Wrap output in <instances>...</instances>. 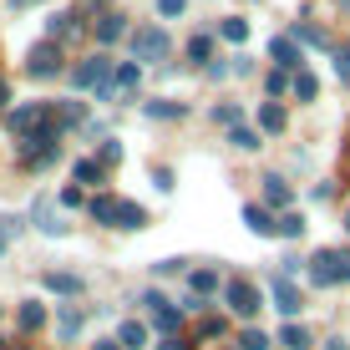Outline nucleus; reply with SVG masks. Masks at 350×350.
I'll use <instances>...</instances> for the list:
<instances>
[{"mask_svg": "<svg viewBox=\"0 0 350 350\" xmlns=\"http://www.w3.org/2000/svg\"><path fill=\"white\" fill-rule=\"evenodd\" d=\"M56 137H62V132H56L51 122H46L41 132H31L26 137V148H21V163H31V167H46L56 158Z\"/></svg>", "mask_w": 350, "mask_h": 350, "instance_id": "1", "label": "nucleus"}, {"mask_svg": "<svg viewBox=\"0 0 350 350\" xmlns=\"http://www.w3.org/2000/svg\"><path fill=\"white\" fill-rule=\"evenodd\" d=\"M167 56V36L158 26H142L137 36H132V62L137 66H148V62H163Z\"/></svg>", "mask_w": 350, "mask_h": 350, "instance_id": "2", "label": "nucleus"}, {"mask_svg": "<svg viewBox=\"0 0 350 350\" xmlns=\"http://www.w3.org/2000/svg\"><path fill=\"white\" fill-rule=\"evenodd\" d=\"M26 71L31 77H62V46L56 41H41V46H31V56H26Z\"/></svg>", "mask_w": 350, "mask_h": 350, "instance_id": "3", "label": "nucleus"}, {"mask_svg": "<svg viewBox=\"0 0 350 350\" xmlns=\"http://www.w3.org/2000/svg\"><path fill=\"white\" fill-rule=\"evenodd\" d=\"M224 299H228V310H234L239 320H249V315H259V289L254 284H244V280H234L224 289Z\"/></svg>", "mask_w": 350, "mask_h": 350, "instance_id": "4", "label": "nucleus"}, {"mask_svg": "<svg viewBox=\"0 0 350 350\" xmlns=\"http://www.w3.org/2000/svg\"><path fill=\"white\" fill-rule=\"evenodd\" d=\"M107 77H112V62H107V56H92V62H81L77 71H71V87L87 92V87H102Z\"/></svg>", "mask_w": 350, "mask_h": 350, "instance_id": "5", "label": "nucleus"}, {"mask_svg": "<svg viewBox=\"0 0 350 350\" xmlns=\"http://www.w3.org/2000/svg\"><path fill=\"white\" fill-rule=\"evenodd\" d=\"M142 305H152V330H163V340H167V335L178 330V310L167 305L163 295H148V299H142Z\"/></svg>", "mask_w": 350, "mask_h": 350, "instance_id": "6", "label": "nucleus"}, {"mask_svg": "<svg viewBox=\"0 0 350 350\" xmlns=\"http://www.w3.org/2000/svg\"><path fill=\"white\" fill-rule=\"evenodd\" d=\"M310 280H315L320 289H325V284H340V269H335V249H320V254L310 259Z\"/></svg>", "mask_w": 350, "mask_h": 350, "instance_id": "7", "label": "nucleus"}, {"mask_svg": "<svg viewBox=\"0 0 350 350\" xmlns=\"http://www.w3.org/2000/svg\"><path fill=\"white\" fill-rule=\"evenodd\" d=\"M269 56H274V66H280V71H299V46L289 41V36H274Z\"/></svg>", "mask_w": 350, "mask_h": 350, "instance_id": "8", "label": "nucleus"}, {"mask_svg": "<svg viewBox=\"0 0 350 350\" xmlns=\"http://www.w3.org/2000/svg\"><path fill=\"white\" fill-rule=\"evenodd\" d=\"M274 310H280V315H299V310H305V299H299V289L289 280H274Z\"/></svg>", "mask_w": 350, "mask_h": 350, "instance_id": "9", "label": "nucleus"}, {"mask_svg": "<svg viewBox=\"0 0 350 350\" xmlns=\"http://www.w3.org/2000/svg\"><path fill=\"white\" fill-rule=\"evenodd\" d=\"M36 122H51V107H46V102H36V107H21V112H10V127H16V132H31Z\"/></svg>", "mask_w": 350, "mask_h": 350, "instance_id": "10", "label": "nucleus"}, {"mask_svg": "<svg viewBox=\"0 0 350 350\" xmlns=\"http://www.w3.org/2000/svg\"><path fill=\"white\" fill-rule=\"evenodd\" d=\"M244 224L254 228V234H264V239H269V234H280V219H274L269 208H259V203H249V208H244Z\"/></svg>", "mask_w": 350, "mask_h": 350, "instance_id": "11", "label": "nucleus"}, {"mask_svg": "<svg viewBox=\"0 0 350 350\" xmlns=\"http://www.w3.org/2000/svg\"><path fill=\"white\" fill-rule=\"evenodd\" d=\"M31 219H36V228H41V234H51V239H62V234H66V224L56 219V208H51V203H36V208H31Z\"/></svg>", "mask_w": 350, "mask_h": 350, "instance_id": "12", "label": "nucleus"}, {"mask_svg": "<svg viewBox=\"0 0 350 350\" xmlns=\"http://www.w3.org/2000/svg\"><path fill=\"white\" fill-rule=\"evenodd\" d=\"M289 198H295V193H289V183H284L280 173H269V178H264V203H269V208H284Z\"/></svg>", "mask_w": 350, "mask_h": 350, "instance_id": "13", "label": "nucleus"}, {"mask_svg": "<svg viewBox=\"0 0 350 350\" xmlns=\"http://www.w3.org/2000/svg\"><path fill=\"white\" fill-rule=\"evenodd\" d=\"M122 36H127V21L122 16H102V21H96V41H102V46L122 41Z\"/></svg>", "mask_w": 350, "mask_h": 350, "instance_id": "14", "label": "nucleus"}, {"mask_svg": "<svg viewBox=\"0 0 350 350\" xmlns=\"http://www.w3.org/2000/svg\"><path fill=\"white\" fill-rule=\"evenodd\" d=\"M228 142H234L239 152H259V148H264V142H259V132H254V127H244V122H234V127H228Z\"/></svg>", "mask_w": 350, "mask_h": 350, "instance_id": "15", "label": "nucleus"}, {"mask_svg": "<svg viewBox=\"0 0 350 350\" xmlns=\"http://www.w3.org/2000/svg\"><path fill=\"white\" fill-rule=\"evenodd\" d=\"M41 284L51 289V295H77V289H81V280H77V274H62V269L41 274Z\"/></svg>", "mask_w": 350, "mask_h": 350, "instance_id": "16", "label": "nucleus"}, {"mask_svg": "<svg viewBox=\"0 0 350 350\" xmlns=\"http://www.w3.org/2000/svg\"><path fill=\"white\" fill-rule=\"evenodd\" d=\"M77 330H81V310L77 305H62V315H56V335H62V340H77Z\"/></svg>", "mask_w": 350, "mask_h": 350, "instance_id": "17", "label": "nucleus"}, {"mask_svg": "<svg viewBox=\"0 0 350 350\" xmlns=\"http://www.w3.org/2000/svg\"><path fill=\"white\" fill-rule=\"evenodd\" d=\"M46 31H51V41H66V36H77V31H81V21H77V16H62V10H56V16L46 21Z\"/></svg>", "mask_w": 350, "mask_h": 350, "instance_id": "18", "label": "nucleus"}, {"mask_svg": "<svg viewBox=\"0 0 350 350\" xmlns=\"http://www.w3.org/2000/svg\"><path fill=\"white\" fill-rule=\"evenodd\" d=\"M280 345H284V350H310L315 340H310L305 325H284V330H280Z\"/></svg>", "mask_w": 350, "mask_h": 350, "instance_id": "19", "label": "nucleus"}, {"mask_svg": "<svg viewBox=\"0 0 350 350\" xmlns=\"http://www.w3.org/2000/svg\"><path fill=\"white\" fill-rule=\"evenodd\" d=\"M142 112H148L152 122H158V117H163V122H173V117H183L188 107H183V102H148V107H142Z\"/></svg>", "mask_w": 350, "mask_h": 350, "instance_id": "20", "label": "nucleus"}, {"mask_svg": "<svg viewBox=\"0 0 350 350\" xmlns=\"http://www.w3.org/2000/svg\"><path fill=\"white\" fill-rule=\"evenodd\" d=\"M142 224H148V213L137 203H117V228H142Z\"/></svg>", "mask_w": 350, "mask_h": 350, "instance_id": "21", "label": "nucleus"}, {"mask_svg": "<svg viewBox=\"0 0 350 350\" xmlns=\"http://www.w3.org/2000/svg\"><path fill=\"white\" fill-rule=\"evenodd\" d=\"M117 340H122V350H137L142 340H148V325H137V320H127L122 330H117Z\"/></svg>", "mask_w": 350, "mask_h": 350, "instance_id": "22", "label": "nucleus"}, {"mask_svg": "<svg viewBox=\"0 0 350 350\" xmlns=\"http://www.w3.org/2000/svg\"><path fill=\"white\" fill-rule=\"evenodd\" d=\"M87 213H92L96 224H112V219H117V198H107V193H102V198L87 203Z\"/></svg>", "mask_w": 350, "mask_h": 350, "instance_id": "23", "label": "nucleus"}, {"mask_svg": "<svg viewBox=\"0 0 350 350\" xmlns=\"http://www.w3.org/2000/svg\"><path fill=\"white\" fill-rule=\"evenodd\" d=\"M259 127L269 132V137H274V132H284V112H280L274 102H264V107H259Z\"/></svg>", "mask_w": 350, "mask_h": 350, "instance_id": "24", "label": "nucleus"}, {"mask_svg": "<svg viewBox=\"0 0 350 350\" xmlns=\"http://www.w3.org/2000/svg\"><path fill=\"white\" fill-rule=\"evenodd\" d=\"M71 178H77V183H102V163H96V158H81L77 167H71Z\"/></svg>", "mask_w": 350, "mask_h": 350, "instance_id": "25", "label": "nucleus"}, {"mask_svg": "<svg viewBox=\"0 0 350 350\" xmlns=\"http://www.w3.org/2000/svg\"><path fill=\"white\" fill-rule=\"evenodd\" d=\"M188 284H193V295L203 299V295H213V289H219V274H213V269H193Z\"/></svg>", "mask_w": 350, "mask_h": 350, "instance_id": "26", "label": "nucleus"}, {"mask_svg": "<svg viewBox=\"0 0 350 350\" xmlns=\"http://www.w3.org/2000/svg\"><path fill=\"white\" fill-rule=\"evenodd\" d=\"M41 325H46V305H36V299L21 305V330H41Z\"/></svg>", "mask_w": 350, "mask_h": 350, "instance_id": "27", "label": "nucleus"}, {"mask_svg": "<svg viewBox=\"0 0 350 350\" xmlns=\"http://www.w3.org/2000/svg\"><path fill=\"white\" fill-rule=\"evenodd\" d=\"M315 92H320V81L310 77V71H295V96L299 102H315Z\"/></svg>", "mask_w": 350, "mask_h": 350, "instance_id": "28", "label": "nucleus"}, {"mask_svg": "<svg viewBox=\"0 0 350 350\" xmlns=\"http://www.w3.org/2000/svg\"><path fill=\"white\" fill-rule=\"evenodd\" d=\"M289 41H310V46H330V36H325L320 26H305V21H299V26H295V36H289Z\"/></svg>", "mask_w": 350, "mask_h": 350, "instance_id": "29", "label": "nucleus"}, {"mask_svg": "<svg viewBox=\"0 0 350 350\" xmlns=\"http://www.w3.org/2000/svg\"><path fill=\"white\" fill-rule=\"evenodd\" d=\"M264 87H269V96H284L289 87H295V81H289V71H280V66H274L269 77H264Z\"/></svg>", "mask_w": 350, "mask_h": 350, "instance_id": "30", "label": "nucleus"}, {"mask_svg": "<svg viewBox=\"0 0 350 350\" xmlns=\"http://www.w3.org/2000/svg\"><path fill=\"white\" fill-rule=\"evenodd\" d=\"M219 36H224V41H244V36H249V21H224Z\"/></svg>", "mask_w": 350, "mask_h": 350, "instance_id": "31", "label": "nucleus"}, {"mask_svg": "<svg viewBox=\"0 0 350 350\" xmlns=\"http://www.w3.org/2000/svg\"><path fill=\"white\" fill-rule=\"evenodd\" d=\"M280 234H284V239H299V234H305V219H299V213H284V219H280Z\"/></svg>", "mask_w": 350, "mask_h": 350, "instance_id": "32", "label": "nucleus"}, {"mask_svg": "<svg viewBox=\"0 0 350 350\" xmlns=\"http://www.w3.org/2000/svg\"><path fill=\"white\" fill-rule=\"evenodd\" d=\"M239 350H269V335H259V330H244V335H239Z\"/></svg>", "mask_w": 350, "mask_h": 350, "instance_id": "33", "label": "nucleus"}, {"mask_svg": "<svg viewBox=\"0 0 350 350\" xmlns=\"http://www.w3.org/2000/svg\"><path fill=\"white\" fill-rule=\"evenodd\" d=\"M208 51H213L208 36H193V41H188V56H193V62H208Z\"/></svg>", "mask_w": 350, "mask_h": 350, "instance_id": "34", "label": "nucleus"}, {"mask_svg": "<svg viewBox=\"0 0 350 350\" xmlns=\"http://www.w3.org/2000/svg\"><path fill=\"white\" fill-rule=\"evenodd\" d=\"M81 203H87V198H81V188H77V183L62 188V208H81Z\"/></svg>", "mask_w": 350, "mask_h": 350, "instance_id": "35", "label": "nucleus"}, {"mask_svg": "<svg viewBox=\"0 0 350 350\" xmlns=\"http://www.w3.org/2000/svg\"><path fill=\"white\" fill-rule=\"evenodd\" d=\"M335 269H340V284H350V249H335Z\"/></svg>", "mask_w": 350, "mask_h": 350, "instance_id": "36", "label": "nucleus"}, {"mask_svg": "<svg viewBox=\"0 0 350 350\" xmlns=\"http://www.w3.org/2000/svg\"><path fill=\"white\" fill-rule=\"evenodd\" d=\"M117 158H122V148H117V142H102V158H96V163L107 167V163H117Z\"/></svg>", "mask_w": 350, "mask_h": 350, "instance_id": "37", "label": "nucleus"}, {"mask_svg": "<svg viewBox=\"0 0 350 350\" xmlns=\"http://www.w3.org/2000/svg\"><path fill=\"white\" fill-rule=\"evenodd\" d=\"M183 5H188V0H158L163 16H183Z\"/></svg>", "mask_w": 350, "mask_h": 350, "instance_id": "38", "label": "nucleus"}, {"mask_svg": "<svg viewBox=\"0 0 350 350\" xmlns=\"http://www.w3.org/2000/svg\"><path fill=\"white\" fill-rule=\"evenodd\" d=\"M158 350H193V345H188V340H178V335H167V340H163Z\"/></svg>", "mask_w": 350, "mask_h": 350, "instance_id": "39", "label": "nucleus"}, {"mask_svg": "<svg viewBox=\"0 0 350 350\" xmlns=\"http://www.w3.org/2000/svg\"><path fill=\"white\" fill-rule=\"evenodd\" d=\"M335 71H340V81L350 87V56H340V62H335Z\"/></svg>", "mask_w": 350, "mask_h": 350, "instance_id": "40", "label": "nucleus"}, {"mask_svg": "<svg viewBox=\"0 0 350 350\" xmlns=\"http://www.w3.org/2000/svg\"><path fill=\"white\" fill-rule=\"evenodd\" d=\"M92 350H122V345H117V340H96Z\"/></svg>", "mask_w": 350, "mask_h": 350, "instance_id": "41", "label": "nucleus"}, {"mask_svg": "<svg viewBox=\"0 0 350 350\" xmlns=\"http://www.w3.org/2000/svg\"><path fill=\"white\" fill-rule=\"evenodd\" d=\"M5 102H10V87H5V81H0V112H5Z\"/></svg>", "mask_w": 350, "mask_h": 350, "instance_id": "42", "label": "nucleus"}, {"mask_svg": "<svg viewBox=\"0 0 350 350\" xmlns=\"http://www.w3.org/2000/svg\"><path fill=\"white\" fill-rule=\"evenodd\" d=\"M325 350H345V340H330V345H325Z\"/></svg>", "mask_w": 350, "mask_h": 350, "instance_id": "43", "label": "nucleus"}, {"mask_svg": "<svg viewBox=\"0 0 350 350\" xmlns=\"http://www.w3.org/2000/svg\"><path fill=\"white\" fill-rule=\"evenodd\" d=\"M5 239H10V234H5V228H0V254H5Z\"/></svg>", "mask_w": 350, "mask_h": 350, "instance_id": "44", "label": "nucleus"}, {"mask_svg": "<svg viewBox=\"0 0 350 350\" xmlns=\"http://www.w3.org/2000/svg\"><path fill=\"white\" fill-rule=\"evenodd\" d=\"M77 5H102V0H77Z\"/></svg>", "mask_w": 350, "mask_h": 350, "instance_id": "45", "label": "nucleus"}, {"mask_svg": "<svg viewBox=\"0 0 350 350\" xmlns=\"http://www.w3.org/2000/svg\"><path fill=\"white\" fill-rule=\"evenodd\" d=\"M345 228H350V208H345Z\"/></svg>", "mask_w": 350, "mask_h": 350, "instance_id": "46", "label": "nucleus"}, {"mask_svg": "<svg viewBox=\"0 0 350 350\" xmlns=\"http://www.w3.org/2000/svg\"><path fill=\"white\" fill-rule=\"evenodd\" d=\"M340 5H345V10H350V0H340Z\"/></svg>", "mask_w": 350, "mask_h": 350, "instance_id": "47", "label": "nucleus"}, {"mask_svg": "<svg viewBox=\"0 0 350 350\" xmlns=\"http://www.w3.org/2000/svg\"><path fill=\"white\" fill-rule=\"evenodd\" d=\"M345 56H350V46H345Z\"/></svg>", "mask_w": 350, "mask_h": 350, "instance_id": "48", "label": "nucleus"}, {"mask_svg": "<svg viewBox=\"0 0 350 350\" xmlns=\"http://www.w3.org/2000/svg\"><path fill=\"white\" fill-rule=\"evenodd\" d=\"M0 345H5V340H0Z\"/></svg>", "mask_w": 350, "mask_h": 350, "instance_id": "49", "label": "nucleus"}]
</instances>
